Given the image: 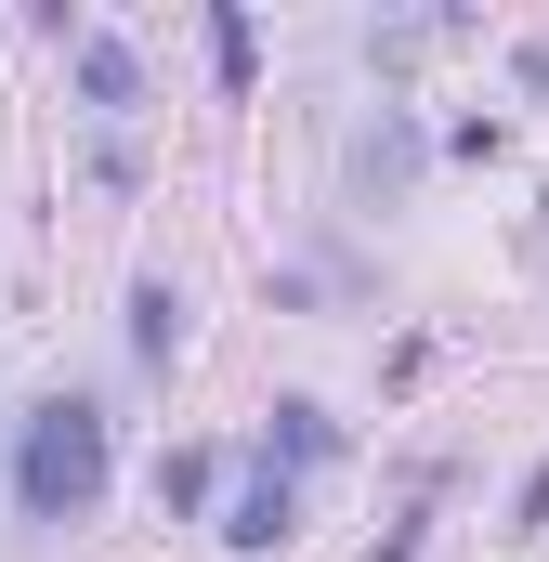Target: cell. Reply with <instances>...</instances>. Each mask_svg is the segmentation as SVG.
I'll return each instance as SVG.
<instances>
[{
	"label": "cell",
	"mask_w": 549,
	"mask_h": 562,
	"mask_svg": "<svg viewBox=\"0 0 549 562\" xmlns=\"http://www.w3.org/2000/svg\"><path fill=\"white\" fill-rule=\"evenodd\" d=\"M274 458H301V471H314V458H340V419H327L314 393H288V406H274V431H262V471H274Z\"/></svg>",
	"instance_id": "277c9868"
},
{
	"label": "cell",
	"mask_w": 549,
	"mask_h": 562,
	"mask_svg": "<svg viewBox=\"0 0 549 562\" xmlns=\"http://www.w3.org/2000/svg\"><path fill=\"white\" fill-rule=\"evenodd\" d=\"M132 353H144V367H170V353H183V288H157V276L132 288Z\"/></svg>",
	"instance_id": "8992f818"
},
{
	"label": "cell",
	"mask_w": 549,
	"mask_h": 562,
	"mask_svg": "<svg viewBox=\"0 0 549 562\" xmlns=\"http://www.w3.org/2000/svg\"><path fill=\"white\" fill-rule=\"evenodd\" d=\"M79 92L119 119V105H144V66H132V40H79Z\"/></svg>",
	"instance_id": "5b68a950"
},
{
	"label": "cell",
	"mask_w": 549,
	"mask_h": 562,
	"mask_svg": "<svg viewBox=\"0 0 549 562\" xmlns=\"http://www.w3.org/2000/svg\"><path fill=\"white\" fill-rule=\"evenodd\" d=\"M288 524H301V484H288V471H249V484H236V497H223V550H288Z\"/></svg>",
	"instance_id": "7a4b0ae2"
},
{
	"label": "cell",
	"mask_w": 549,
	"mask_h": 562,
	"mask_svg": "<svg viewBox=\"0 0 549 562\" xmlns=\"http://www.w3.org/2000/svg\"><path fill=\"white\" fill-rule=\"evenodd\" d=\"M105 406L92 393H53V406H26V445H13V497H26V524H92L105 510Z\"/></svg>",
	"instance_id": "6da1fadb"
},
{
	"label": "cell",
	"mask_w": 549,
	"mask_h": 562,
	"mask_svg": "<svg viewBox=\"0 0 549 562\" xmlns=\"http://www.w3.org/2000/svg\"><path fill=\"white\" fill-rule=\"evenodd\" d=\"M210 66H223V92H249L262 79V26L249 13H210Z\"/></svg>",
	"instance_id": "ba28073f"
},
{
	"label": "cell",
	"mask_w": 549,
	"mask_h": 562,
	"mask_svg": "<svg viewBox=\"0 0 549 562\" xmlns=\"http://www.w3.org/2000/svg\"><path fill=\"white\" fill-rule=\"evenodd\" d=\"M406 183H418V132H406V105H380V119L354 132V196H367V210H393Z\"/></svg>",
	"instance_id": "3957f363"
},
{
	"label": "cell",
	"mask_w": 549,
	"mask_h": 562,
	"mask_svg": "<svg viewBox=\"0 0 549 562\" xmlns=\"http://www.w3.org/2000/svg\"><path fill=\"white\" fill-rule=\"evenodd\" d=\"M210 484H223L210 445H170V458H157V510H210Z\"/></svg>",
	"instance_id": "52a82bcc"
},
{
	"label": "cell",
	"mask_w": 549,
	"mask_h": 562,
	"mask_svg": "<svg viewBox=\"0 0 549 562\" xmlns=\"http://www.w3.org/2000/svg\"><path fill=\"white\" fill-rule=\"evenodd\" d=\"M524 537H549V471H524Z\"/></svg>",
	"instance_id": "9c48e42d"
}]
</instances>
